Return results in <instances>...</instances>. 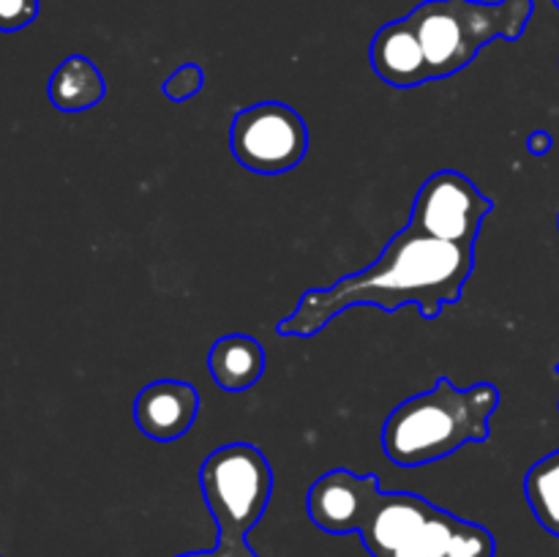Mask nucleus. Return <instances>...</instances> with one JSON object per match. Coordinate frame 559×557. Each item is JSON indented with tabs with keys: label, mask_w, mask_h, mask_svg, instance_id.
I'll use <instances>...</instances> for the list:
<instances>
[{
	"label": "nucleus",
	"mask_w": 559,
	"mask_h": 557,
	"mask_svg": "<svg viewBox=\"0 0 559 557\" xmlns=\"http://www.w3.org/2000/svg\"><path fill=\"white\" fill-rule=\"evenodd\" d=\"M475 268V246L431 238L407 222L385 244L369 268L338 278L331 287L309 289L276 325L282 336H317L333 317L355 306L399 311L415 306L424 320H435L445 306L462 300Z\"/></svg>",
	"instance_id": "f257e3e1"
},
{
	"label": "nucleus",
	"mask_w": 559,
	"mask_h": 557,
	"mask_svg": "<svg viewBox=\"0 0 559 557\" xmlns=\"http://www.w3.org/2000/svg\"><path fill=\"white\" fill-rule=\"evenodd\" d=\"M500 407L495 382L456 388L440 377L435 388L404 399L382 424V451L399 467H420L456 453L491 435V415Z\"/></svg>",
	"instance_id": "f03ea898"
},
{
	"label": "nucleus",
	"mask_w": 559,
	"mask_h": 557,
	"mask_svg": "<svg viewBox=\"0 0 559 557\" xmlns=\"http://www.w3.org/2000/svg\"><path fill=\"white\" fill-rule=\"evenodd\" d=\"M360 541L371 557H495V535L415 491H380Z\"/></svg>",
	"instance_id": "7ed1b4c3"
},
{
	"label": "nucleus",
	"mask_w": 559,
	"mask_h": 557,
	"mask_svg": "<svg viewBox=\"0 0 559 557\" xmlns=\"http://www.w3.org/2000/svg\"><path fill=\"white\" fill-rule=\"evenodd\" d=\"M533 0H424L407 14L429 63V80H445L467 69L497 38L516 42L527 31Z\"/></svg>",
	"instance_id": "20e7f679"
},
{
	"label": "nucleus",
	"mask_w": 559,
	"mask_h": 557,
	"mask_svg": "<svg viewBox=\"0 0 559 557\" xmlns=\"http://www.w3.org/2000/svg\"><path fill=\"white\" fill-rule=\"evenodd\" d=\"M200 486L218 541L243 544L267 511L273 470L265 453L251 442H227L207 453L200 467Z\"/></svg>",
	"instance_id": "39448f33"
},
{
	"label": "nucleus",
	"mask_w": 559,
	"mask_h": 557,
	"mask_svg": "<svg viewBox=\"0 0 559 557\" xmlns=\"http://www.w3.org/2000/svg\"><path fill=\"white\" fill-rule=\"evenodd\" d=\"M229 151L249 173L284 175L309 153V126L284 102L251 104L233 118Z\"/></svg>",
	"instance_id": "423d86ee"
},
{
	"label": "nucleus",
	"mask_w": 559,
	"mask_h": 557,
	"mask_svg": "<svg viewBox=\"0 0 559 557\" xmlns=\"http://www.w3.org/2000/svg\"><path fill=\"white\" fill-rule=\"evenodd\" d=\"M495 202L456 169H440L429 175L413 202L409 224L431 238L459 246H475L486 216Z\"/></svg>",
	"instance_id": "0eeeda50"
},
{
	"label": "nucleus",
	"mask_w": 559,
	"mask_h": 557,
	"mask_svg": "<svg viewBox=\"0 0 559 557\" xmlns=\"http://www.w3.org/2000/svg\"><path fill=\"white\" fill-rule=\"evenodd\" d=\"M380 478L374 473L358 475L353 470H331L311 484L306 511L311 522L331 535L358 533L371 502L380 495Z\"/></svg>",
	"instance_id": "6e6552de"
},
{
	"label": "nucleus",
	"mask_w": 559,
	"mask_h": 557,
	"mask_svg": "<svg viewBox=\"0 0 559 557\" xmlns=\"http://www.w3.org/2000/svg\"><path fill=\"white\" fill-rule=\"evenodd\" d=\"M200 415V391L183 380H156L140 391L134 420L156 442L180 440Z\"/></svg>",
	"instance_id": "1a4fd4ad"
},
{
	"label": "nucleus",
	"mask_w": 559,
	"mask_h": 557,
	"mask_svg": "<svg viewBox=\"0 0 559 557\" xmlns=\"http://www.w3.org/2000/svg\"><path fill=\"white\" fill-rule=\"evenodd\" d=\"M371 69L385 85L407 91V87L426 85L429 80V63H426L424 47L418 33L404 20L388 22L371 38Z\"/></svg>",
	"instance_id": "9d476101"
},
{
	"label": "nucleus",
	"mask_w": 559,
	"mask_h": 557,
	"mask_svg": "<svg viewBox=\"0 0 559 557\" xmlns=\"http://www.w3.org/2000/svg\"><path fill=\"white\" fill-rule=\"evenodd\" d=\"M265 349L254 336L229 333L213 342L207 353V371L227 393H243L265 375Z\"/></svg>",
	"instance_id": "9b49d317"
},
{
	"label": "nucleus",
	"mask_w": 559,
	"mask_h": 557,
	"mask_svg": "<svg viewBox=\"0 0 559 557\" xmlns=\"http://www.w3.org/2000/svg\"><path fill=\"white\" fill-rule=\"evenodd\" d=\"M49 102L60 112H85L102 104L107 82L98 66L85 55H69L49 76Z\"/></svg>",
	"instance_id": "f8f14e48"
},
{
	"label": "nucleus",
	"mask_w": 559,
	"mask_h": 557,
	"mask_svg": "<svg viewBox=\"0 0 559 557\" xmlns=\"http://www.w3.org/2000/svg\"><path fill=\"white\" fill-rule=\"evenodd\" d=\"M524 495L540 528L559 538V451L538 459L527 470Z\"/></svg>",
	"instance_id": "ddd939ff"
},
{
	"label": "nucleus",
	"mask_w": 559,
	"mask_h": 557,
	"mask_svg": "<svg viewBox=\"0 0 559 557\" xmlns=\"http://www.w3.org/2000/svg\"><path fill=\"white\" fill-rule=\"evenodd\" d=\"M205 87V71L197 63H183L164 80V96L173 102H189Z\"/></svg>",
	"instance_id": "4468645a"
},
{
	"label": "nucleus",
	"mask_w": 559,
	"mask_h": 557,
	"mask_svg": "<svg viewBox=\"0 0 559 557\" xmlns=\"http://www.w3.org/2000/svg\"><path fill=\"white\" fill-rule=\"evenodd\" d=\"M38 0H0V33H16L36 22Z\"/></svg>",
	"instance_id": "2eb2a0df"
},
{
	"label": "nucleus",
	"mask_w": 559,
	"mask_h": 557,
	"mask_svg": "<svg viewBox=\"0 0 559 557\" xmlns=\"http://www.w3.org/2000/svg\"><path fill=\"white\" fill-rule=\"evenodd\" d=\"M178 557H260L251 552V546L246 544H222L218 541L216 549H205V552H189V555H178Z\"/></svg>",
	"instance_id": "dca6fc26"
},
{
	"label": "nucleus",
	"mask_w": 559,
	"mask_h": 557,
	"mask_svg": "<svg viewBox=\"0 0 559 557\" xmlns=\"http://www.w3.org/2000/svg\"><path fill=\"white\" fill-rule=\"evenodd\" d=\"M527 147L533 156H546L551 151V134L549 131H533L527 140Z\"/></svg>",
	"instance_id": "f3484780"
},
{
	"label": "nucleus",
	"mask_w": 559,
	"mask_h": 557,
	"mask_svg": "<svg viewBox=\"0 0 559 557\" xmlns=\"http://www.w3.org/2000/svg\"><path fill=\"white\" fill-rule=\"evenodd\" d=\"M555 3H557V9H559V0H555Z\"/></svg>",
	"instance_id": "a211bd4d"
},
{
	"label": "nucleus",
	"mask_w": 559,
	"mask_h": 557,
	"mask_svg": "<svg viewBox=\"0 0 559 557\" xmlns=\"http://www.w3.org/2000/svg\"><path fill=\"white\" fill-rule=\"evenodd\" d=\"M557 227H559V216H557Z\"/></svg>",
	"instance_id": "6ab92c4d"
},
{
	"label": "nucleus",
	"mask_w": 559,
	"mask_h": 557,
	"mask_svg": "<svg viewBox=\"0 0 559 557\" xmlns=\"http://www.w3.org/2000/svg\"><path fill=\"white\" fill-rule=\"evenodd\" d=\"M557 371H559V366H557Z\"/></svg>",
	"instance_id": "aec40b11"
}]
</instances>
